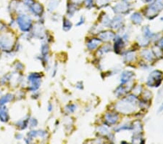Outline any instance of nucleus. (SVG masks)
Returning <instances> with one entry per match:
<instances>
[{
	"label": "nucleus",
	"instance_id": "obj_1",
	"mask_svg": "<svg viewBox=\"0 0 163 144\" xmlns=\"http://www.w3.org/2000/svg\"><path fill=\"white\" fill-rule=\"evenodd\" d=\"M17 23L22 31L27 32L29 31L32 26L31 18L27 15H20L17 18Z\"/></svg>",
	"mask_w": 163,
	"mask_h": 144
},
{
	"label": "nucleus",
	"instance_id": "obj_2",
	"mask_svg": "<svg viewBox=\"0 0 163 144\" xmlns=\"http://www.w3.org/2000/svg\"><path fill=\"white\" fill-rule=\"evenodd\" d=\"M13 38L10 34H0V49L4 51H10L13 45Z\"/></svg>",
	"mask_w": 163,
	"mask_h": 144
},
{
	"label": "nucleus",
	"instance_id": "obj_3",
	"mask_svg": "<svg viewBox=\"0 0 163 144\" xmlns=\"http://www.w3.org/2000/svg\"><path fill=\"white\" fill-rule=\"evenodd\" d=\"M41 76L39 73H32L28 76V80L30 82L29 89L31 91H36L40 87Z\"/></svg>",
	"mask_w": 163,
	"mask_h": 144
},
{
	"label": "nucleus",
	"instance_id": "obj_4",
	"mask_svg": "<svg viewBox=\"0 0 163 144\" xmlns=\"http://www.w3.org/2000/svg\"><path fill=\"white\" fill-rule=\"evenodd\" d=\"M163 7V0H157L154 3L152 4H150L148 8L147 9L146 11V15L147 17L150 18L151 15L152 13H155V12H158V11L161 10Z\"/></svg>",
	"mask_w": 163,
	"mask_h": 144
},
{
	"label": "nucleus",
	"instance_id": "obj_5",
	"mask_svg": "<svg viewBox=\"0 0 163 144\" xmlns=\"http://www.w3.org/2000/svg\"><path fill=\"white\" fill-rule=\"evenodd\" d=\"M29 8L31 12L34 13L35 15H36V16H40L43 13V7L39 3L34 2L31 7H29Z\"/></svg>",
	"mask_w": 163,
	"mask_h": 144
},
{
	"label": "nucleus",
	"instance_id": "obj_6",
	"mask_svg": "<svg viewBox=\"0 0 163 144\" xmlns=\"http://www.w3.org/2000/svg\"><path fill=\"white\" fill-rule=\"evenodd\" d=\"M9 120V114L7 108L4 106H0V120L3 122H6Z\"/></svg>",
	"mask_w": 163,
	"mask_h": 144
},
{
	"label": "nucleus",
	"instance_id": "obj_7",
	"mask_svg": "<svg viewBox=\"0 0 163 144\" xmlns=\"http://www.w3.org/2000/svg\"><path fill=\"white\" fill-rule=\"evenodd\" d=\"M106 122L109 125H112L117 122L118 120V115L116 114H107L105 116Z\"/></svg>",
	"mask_w": 163,
	"mask_h": 144
},
{
	"label": "nucleus",
	"instance_id": "obj_8",
	"mask_svg": "<svg viewBox=\"0 0 163 144\" xmlns=\"http://www.w3.org/2000/svg\"><path fill=\"white\" fill-rule=\"evenodd\" d=\"M134 76V73L133 72L131 71H124L121 74V78H120V82L122 84H124V83L127 82L130 79H131L132 76Z\"/></svg>",
	"mask_w": 163,
	"mask_h": 144
},
{
	"label": "nucleus",
	"instance_id": "obj_9",
	"mask_svg": "<svg viewBox=\"0 0 163 144\" xmlns=\"http://www.w3.org/2000/svg\"><path fill=\"white\" fill-rule=\"evenodd\" d=\"M128 7L127 3H118V4L115 6L114 10L117 12H123L128 10Z\"/></svg>",
	"mask_w": 163,
	"mask_h": 144
},
{
	"label": "nucleus",
	"instance_id": "obj_10",
	"mask_svg": "<svg viewBox=\"0 0 163 144\" xmlns=\"http://www.w3.org/2000/svg\"><path fill=\"white\" fill-rule=\"evenodd\" d=\"M101 42V40L99 39H92L87 44V47L89 50H94L98 46L99 44Z\"/></svg>",
	"mask_w": 163,
	"mask_h": 144
},
{
	"label": "nucleus",
	"instance_id": "obj_11",
	"mask_svg": "<svg viewBox=\"0 0 163 144\" xmlns=\"http://www.w3.org/2000/svg\"><path fill=\"white\" fill-rule=\"evenodd\" d=\"M99 37L102 40L107 41V40H112V39H113L114 37H115V34H114L112 32L106 31V32H103L102 34H100Z\"/></svg>",
	"mask_w": 163,
	"mask_h": 144
},
{
	"label": "nucleus",
	"instance_id": "obj_12",
	"mask_svg": "<svg viewBox=\"0 0 163 144\" xmlns=\"http://www.w3.org/2000/svg\"><path fill=\"white\" fill-rule=\"evenodd\" d=\"M131 20H132L134 23H136V24H139V23H142V21H143V18H142L140 13L135 12V13L133 14L132 16H131Z\"/></svg>",
	"mask_w": 163,
	"mask_h": 144
},
{
	"label": "nucleus",
	"instance_id": "obj_13",
	"mask_svg": "<svg viewBox=\"0 0 163 144\" xmlns=\"http://www.w3.org/2000/svg\"><path fill=\"white\" fill-rule=\"evenodd\" d=\"M123 46V40L121 38H117V40H115V53H120V50H121L122 47Z\"/></svg>",
	"mask_w": 163,
	"mask_h": 144
},
{
	"label": "nucleus",
	"instance_id": "obj_14",
	"mask_svg": "<svg viewBox=\"0 0 163 144\" xmlns=\"http://www.w3.org/2000/svg\"><path fill=\"white\" fill-rule=\"evenodd\" d=\"M12 98H13V95H11V94H7V95H4V96L1 97L0 98V106H4V104L10 101Z\"/></svg>",
	"mask_w": 163,
	"mask_h": 144
},
{
	"label": "nucleus",
	"instance_id": "obj_15",
	"mask_svg": "<svg viewBox=\"0 0 163 144\" xmlns=\"http://www.w3.org/2000/svg\"><path fill=\"white\" fill-rule=\"evenodd\" d=\"M29 122V119L21 120H20L18 122H17V127H18L20 130H25L26 127H27Z\"/></svg>",
	"mask_w": 163,
	"mask_h": 144
},
{
	"label": "nucleus",
	"instance_id": "obj_16",
	"mask_svg": "<svg viewBox=\"0 0 163 144\" xmlns=\"http://www.w3.org/2000/svg\"><path fill=\"white\" fill-rule=\"evenodd\" d=\"M72 27V23H70L66 18H64L63 20V30L67 31L70 30Z\"/></svg>",
	"mask_w": 163,
	"mask_h": 144
},
{
	"label": "nucleus",
	"instance_id": "obj_17",
	"mask_svg": "<svg viewBox=\"0 0 163 144\" xmlns=\"http://www.w3.org/2000/svg\"><path fill=\"white\" fill-rule=\"evenodd\" d=\"M48 52H49L48 45H46V44H43V45H42V46H41L42 56H43L44 58L46 57V56L47 55V54H48Z\"/></svg>",
	"mask_w": 163,
	"mask_h": 144
},
{
	"label": "nucleus",
	"instance_id": "obj_18",
	"mask_svg": "<svg viewBox=\"0 0 163 144\" xmlns=\"http://www.w3.org/2000/svg\"><path fill=\"white\" fill-rule=\"evenodd\" d=\"M142 55H143V57L145 58L146 59H147V60H151L152 58L151 51H149L148 50H144L142 52Z\"/></svg>",
	"mask_w": 163,
	"mask_h": 144
},
{
	"label": "nucleus",
	"instance_id": "obj_19",
	"mask_svg": "<svg viewBox=\"0 0 163 144\" xmlns=\"http://www.w3.org/2000/svg\"><path fill=\"white\" fill-rule=\"evenodd\" d=\"M76 7H75L74 4H70V5H68V10H67V12H68L69 15H73V13H74L75 12H76Z\"/></svg>",
	"mask_w": 163,
	"mask_h": 144
},
{
	"label": "nucleus",
	"instance_id": "obj_20",
	"mask_svg": "<svg viewBox=\"0 0 163 144\" xmlns=\"http://www.w3.org/2000/svg\"><path fill=\"white\" fill-rule=\"evenodd\" d=\"M76 109V106L73 104L68 105L66 108H65V110L67 111L68 113H71V112H73Z\"/></svg>",
	"mask_w": 163,
	"mask_h": 144
},
{
	"label": "nucleus",
	"instance_id": "obj_21",
	"mask_svg": "<svg viewBox=\"0 0 163 144\" xmlns=\"http://www.w3.org/2000/svg\"><path fill=\"white\" fill-rule=\"evenodd\" d=\"M126 58V60L127 61H130V60H132L134 59V53H128L127 54V55L125 56Z\"/></svg>",
	"mask_w": 163,
	"mask_h": 144
},
{
	"label": "nucleus",
	"instance_id": "obj_22",
	"mask_svg": "<svg viewBox=\"0 0 163 144\" xmlns=\"http://www.w3.org/2000/svg\"><path fill=\"white\" fill-rule=\"evenodd\" d=\"M23 3H24V4L27 5L29 7H31V6L32 5L34 2H35L34 0H23Z\"/></svg>",
	"mask_w": 163,
	"mask_h": 144
},
{
	"label": "nucleus",
	"instance_id": "obj_23",
	"mask_svg": "<svg viewBox=\"0 0 163 144\" xmlns=\"http://www.w3.org/2000/svg\"><path fill=\"white\" fill-rule=\"evenodd\" d=\"M29 122L31 127H36L37 125V124H38V122H37V120H36V119H31V120L29 121Z\"/></svg>",
	"mask_w": 163,
	"mask_h": 144
},
{
	"label": "nucleus",
	"instance_id": "obj_24",
	"mask_svg": "<svg viewBox=\"0 0 163 144\" xmlns=\"http://www.w3.org/2000/svg\"><path fill=\"white\" fill-rule=\"evenodd\" d=\"M86 5H87V7H89V8L92 7V5H93V0H87V1H86Z\"/></svg>",
	"mask_w": 163,
	"mask_h": 144
},
{
	"label": "nucleus",
	"instance_id": "obj_25",
	"mask_svg": "<svg viewBox=\"0 0 163 144\" xmlns=\"http://www.w3.org/2000/svg\"><path fill=\"white\" fill-rule=\"evenodd\" d=\"M54 1L50 3L49 6V10H53L56 7H57V4H55V5H54Z\"/></svg>",
	"mask_w": 163,
	"mask_h": 144
},
{
	"label": "nucleus",
	"instance_id": "obj_26",
	"mask_svg": "<svg viewBox=\"0 0 163 144\" xmlns=\"http://www.w3.org/2000/svg\"><path fill=\"white\" fill-rule=\"evenodd\" d=\"M73 4H80L84 1V0H70Z\"/></svg>",
	"mask_w": 163,
	"mask_h": 144
},
{
	"label": "nucleus",
	"instance_id": "obj_27",
	"mask_svg": "<svg viewBox=\"0 0 163 144\" xmlns=\"http://www.w3.org/2000/svg\"><path fill=\"white\" fill-rule=\"evenodd\" d=\"M84 21H85V20H84V18L83 16H81V18H80V21L79 22H78V23H77L76 24V26H81V25H82L83 23H84Z\"/></svg>",
	"mask_w": 163,
	"mask_h": 144
},
{
	"label": "nucleus",
	"instance_id": "obj_28",
	"mask_svg": "<svg viewBox=\"0 0 163 144\" xmlns=\"http://www.w3.org/2000/svg\"><path fill=\"white\" fill-rule=\"evenodd\" d=\"M142 1H143L144 2H149V1H151L152 0H142Z\"/></svg>",
	"mask_w": 163,
	"mask_h": 144
}]
</instances>
